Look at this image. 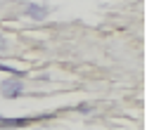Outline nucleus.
Instances as JSON below:
<instances>
[{
  "label": "nucleus",
  "instance_id": "obj_4",
  "mask_svg": "<svg viewBox=\"0 0 147 130\" xmlns=\"http://www.w3.org/2000/svg\"><path fill=\"white\" fill-rule=\"evenodd\" d=\"M7 50V40H5V36H0V52H5Z\"/></svg>",
  "mask_w": 147,
  "mask_h": 130
},
{
  "label": "nucleus",
  "instance_id": "obj_2",
  "mask_svg": "<svg viewBox=\"0 0 147 130\" xmlns=\"http://www.w3.org/2000/svg\"><path fill=\"white\" fill-rule=\"evenodd\" d=\"M40 118H50V116H22V118H5V116H0V125L3 128H22V125H29L31 121H40Z\"/></svg>",
  "mask_w": 147,
  "mask_h": 130
},
{
  "label": "nucleus",
  "instance_id": "obj_1",
  "mask_svg": "<svg viewBox=\"0 0 147 130\" xmlns=\"http://www.w3.org/2000/svg\"><path fill=\"white\" fill-rule=\"evenodd\" d=\"M24 92V80H19V78H10V80H3L0 83V95L3 97H7V99H14V97H19Z\"/></svg>",
  "mask_w": 147,
  "mask_h": 130
},
{
  "label": "nucleus",
  "instance_id": "obj_3",
  "mask_svg": "<svg viewBox=\"0 0 147 130\" xmlns=\"http://www.w3.org/2000/svg\"><path fill=\"white\" fill-rule=\"evenodd\" d=\"M26 14H29L31 19H45L48 7H45V5H36V3H31L29 7H26Z\"/></svg>",
  "mask_w": 147,
  "mask_h": 130
}]
</instances>
